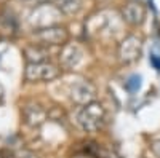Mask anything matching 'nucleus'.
Listing matches in <instances>:
<instances>
[{
    "label": "nucleus",
    "mask_w": 160,
    "mask_h": 158,
    "mask_svg": "<svg viewBox=\"0 0 160 158\" xmlns=\"http://www.w3.org/2000/svg\"><path fill=\"white\" fill-rule=\"evenodd\" d=\"M24 55H26V59H28V64H32V62H43V61H50L48 55H47V48L42 46V45H31L24 50Z\"/></svg>",
    "instance_id": "obj_8"
},
{
    "label": "nucleus",
    "mask_w": 160,
    "mask_h": 158,
    "mask_svg": "<svg viewBox=\"0 0 160 158\" xmlns=\"http://www.w3.org/2000/svg\"><path fill=\"white\" fill-rule=\"evenodd\" d=\"M61 74V69L51 61H43V62H32L26 65L24 70V78L29 83H45L56 80Z\"/></svg>",
    "instance_id": "obj_2"
},
{
    "label": "nucleus",
    "mask_w": 160,
    "mask_h": 158,
    "mask_svg": "<svg viewBox=\"0 0 160 158\" xmlns=\"http://www.w3.org/2000/svg\"><path fill=\"white\" fill-rule=\"evenodd\" d=\"M35 40L37 45L42 46H51V45H62L68 40V32L62 27H42L37 29L35 32Z\"/></svg>",
    "instance_id": "obj_5"
},
{
    "label": "nucleus",
    "mask_w": 160,
    "mask_h": 158,
    "mask_svg": "<svg viewBox=\"0 0 160 158\" xmlns=\"http://www.w3.org/2000/svg\"><path fill=\"white\" fill-rule=\"evenodd\" d=\"M75 122L85 133H96V131L102 129L106 125L104 105L98 101L80 105V109L77 110V115H75Z\"/></svg>",
    "instance_id": "obj_1"
},
{
    "label": "nucleus",
    "mask_w": 160,
    "mask_h": 158,
    "mask_svg": "<svg viewBox=\"0 0 160 158\" xmlns=\"http://www.w3.org/2000/svg\"><path fill=\"white\" fill-rule=\"evenodd\" d=\"M59 61H61V65L66 69H75L78 67L83 61V53L78 46H74V45H66L62 53L59 55Z\"/></svg>",
    "instance_id": "obj_6"
},
{
    "label": "nucleus",
    "mask_w": 160,
    "mask_h": 158,
    "mask_svg": "<svg viewBox=\"0 0 160 158\" xmlns=\"http://www.w3.org/2000/svg\"><path fill=\"white\" fill-rule=\"evenodd\" d=\"M22 117H24V122L29 126H40L45 122L47 112H45V109H42V105L29 104L22 109Z\"/></svg>",
    "instance_id": "obj_7"
},
{
    "label": "nucleus",
    "mask_w": 160,
    "mask_h": 158,
    "mask_svg": "<svg viewBox=\"0 0 160 158\" xmlns=\"http://www.w3.org/2000/svg\"><path fill=\"white\" fill-rule=\"evenodd\" d=\"M118 61L125 64V65H131L139 61L141 55H142V43L138 37H127L125 40L120 43L118 46Z\"/></svg>",
    "instance_id": "obj_4"
},
{
    "label": "nucleus",
    "mask_w": 160,
    "mask_h": 158,
    "mask_svg": "<svg viewBox=\"0 0 160 158\" xmlns=\"http://www.w3.org/2000/svg\"><path fill=\"white\" fill-rule=\"evenodd\" d=\"M123 16L125 19L133 24V26H138L144 21V10L138 5V3H130L125 10H123Z\"/></svg>",
    "instance_id": "obj_9"
},
{
    "label": "nucleus",
    "mask_w": 160,
    "mask_h": 158,
    "mask_svg": "<svg viewBox=\"0 0 160 158\" xmlns=\"http://www.w3.org/2000/svg\"><path fill=\"white\" fill-rule=\"evenodd\" d=\"M152 152H154V155L157 156V158H160V137L158 139H155L154 142H152Z\"/></svg>",
    "instance_id": "obj_10"
},
{
    "label": "nucleus",
    "mask_w": 160,
    "mask_h": 158,
    "mask_svg": "<svg viewBox=\"0 0 160 158\" xmlns=\"http://www.w3.org/2000/svg\"><path fill=\"white\" fill-rule=\"evenodd\" d=\"M68 93L71 101H74L77 105H85L88 102L96 101V86L90 80L82 77H77L69 83Z\"/></svg>",
    "instance_id": "obj_3"
}]
</instances>
